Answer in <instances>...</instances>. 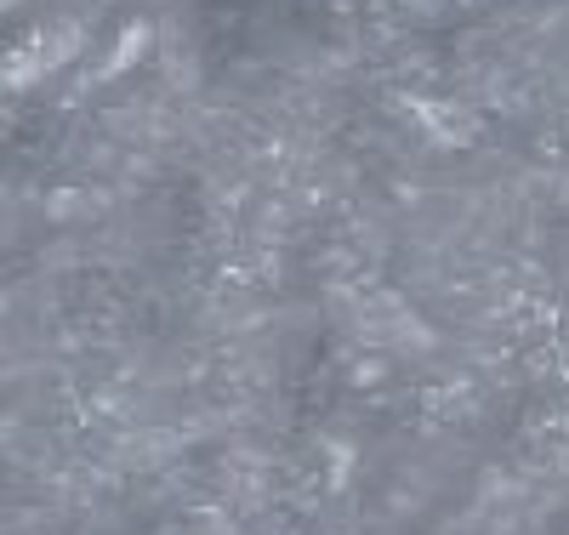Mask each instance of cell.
Masks as SVG:
<instances>
[{
	"label": "cell",
	"mask_w": 569,
	"mask_h": 535,
	"mask_svg": "<svg viewBox=\"0 0 569 535\" xmlns=\"http://www.w3.org/2000/svg\"><path fill=\"white\" fill-rule=\"evenodd\" d=\"M393 7L421 29H456V23H472L479 12L501 7V0H393Z\"/></svg>",
	"instance_id": "cell-1"
}]
</instances>
